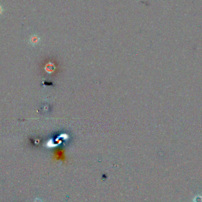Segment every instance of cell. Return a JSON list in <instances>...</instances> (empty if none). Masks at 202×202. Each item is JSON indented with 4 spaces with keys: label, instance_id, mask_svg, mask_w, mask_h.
Returning a JSON list of instances; mask_svg holds the SVG:
<instances>
[{
    "label": "cell",
    "instance_id": "obj_1",
    "mask_svg": "<svg viewBox=\"0 0 202 202\" xmlns=\"http://www.w3.org/2000/svg\"><path fill=\"white\" fill-rule=\"evenodd\" d=\"M55 154H56V157L57 158L59 159H62L63 160L64 158V151L63 150L62 148H58L56 151V152H55Z\"/></svg>",
    "mask_w": 202,
    "mask_h": 202
},
{
    "label": "cell",
    "instance_id": "obj_2",
    "mask_svg": "<svg viewBox=\"0 0 202 202\" xmlns=\"http://www.w3.org/2000/svg\"><path fill=\"white\" fill-rule=\"evenodd\" d=\"M1 9L0 8V13H1Z\"/></svg>",
    "mask_w": 202,
    "mask_h": 202
}]
</instances>
